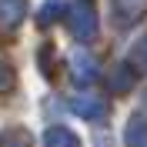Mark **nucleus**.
<instances>
[{
	"label": "nucleus",
	"mask_w": 147,
	"mask_h": 147,
	"mask_svg": "<svg viewBox=\"0 0 147 147\" xmlns=\"http://www.w3.org/2000/svg\"><path fill=\"white\" fill-rule=\"evenodd\" d=\"M67 27L77 40H94L97 37V10H94L90 0H77L70 10H67Z\"/></svg>",
	"instance_id": "nucleus-1"
},
{
	"label": "nucleus",
	"mask_w": 147,
	"mask_h": 147,
	"mask_svg": "<svg viewBox=\"0 0 147 147\" xmlns=\"http://www.w3.org/2000/svg\"><path fill=\"white\" fill-rule=\"evenodd\" d=\"M70 77L77 84H94L97 80V60L87 50H74L70 54Z\"/></svg>",
	"instance_id": "nucleus-2"
},
{
	"label": "nucleus",
	"mask_w": 147,
	"mask_h": 147,
	"mask_svg": "<svg viewBox=\"0 0 147 147\" xmlns=\"http://www.w3.org/2000/svg\"><path fill=\"white\" fill-rule=\"evenodd\" d=\"M70 110L77 114V117L100 120L104 114H107V104H104L100 97H74V100H70Z\"/></svg>",
	"instance_id": "nucleus-3"
},
{
	"label": "nucleus",
	"mask_w": 147,
	"mask_h": 147,
	"mask_svg": "<svg viewBox=\"0 0 147 147\" xmlns=\"http://www.w3.org/2000/svg\"><path fill=\"white\" fill-rule=\"evenodd\" d=\"M27 17V0H0V20L7 27H17Z\"/></svg>",
	"instance_id": "nucleus-4"
},
{
	"label": "nucleus",
	"mask_w": 147,
	"mask_h": 147,
	"mask_svg": "<svg viewBox=\"0 0 147 147\" xmlns=\"http://www.w3.org/2000/svg\"><path fill=\"white\" fill-rule=\"evenodd\" d=\"M44 147H80V140L70 127H50L44 134Z\"/></svg>",
	"instance_id": "nucleus-5"
},
{
	"label": "nucleus",
	"mask_w": 147,
	"mask_h": 147,
	"mask_svg": "<svg viewBox=\"0 0 147 147\" xmlns=\"http://www.w3.org/2000/svg\"><path fill=\"white\" fill-rule=\"evenodd\" d=\"M124 140H127L130 147H147V117H130L127 130H124Z\"/></svg>",
	"instance_id": "nucleus-6"
},
{
	"label": "nucleus",
	"mask_w": 147,
	"mask_h": 147,
	"mask_svg": "<svg viewBox=\"0 0 147 147\" xmlns=\"http://www.w3.org/2000/svg\"><path fill=\"white\" fill-rule=\"evenodd\" d=\"M134 80H137V70H130L127 64H120V67H114V70H110V90H114V94L130 90V87H134Z\"/></svg>",
	"instance_id": "nucleus-7"
},
{
	"label": "nucleus",
	"mask_w": 147,
	"mask_h": 147,
	"mask_svg": "<svg viewBox=\"0 0 147 147\" xmlns=\"http://www.w3.org/2000/svg\"><path fill=\"white\" fill-rule=\"evenodd\" d=\"M60 13H64V3H60V0H47L44 7H40V13H37V24L47 27V24H54Z\"/></svg>",
	"instance_id": "nucleus-8"
},
{
	"label": "nucleus",
	"mask_w": 147,
	"mask_h": 147,
	"mask_svg": "<svg viewBox=\"0 0 147 147\" xmlns=\"http://www.w3.org/2000/svg\"><path fill=\"white\" fill-rule=\"evenodd\" d=\"M147 7V0H117V13L124 20H130V17H137L140 10Z\"/></svg>",
	"instance_id": "nucleus-9"
},
{
	"label": "nucleus",
	"mask_w": 147,
	"mask_h": 147,
	"mask_svg": "<svg viewBox=\"0 0 147 147\" xmlns=\"http://www.w3.org/2000/svg\"><path fill=\"white\" fill-rule=\"evenodd\" d=\"M0 147H30V140L24 137V130H3L0 134Z\"/></svg>",
	"instance_id": "nucleus-10"
},
{
	"label": "nucleus",
	"mask_w": 147,
	"mask_h": 147,
	"mask_svg": "<svg viewBox=\"0 0 147 147\" xmlns=\"http://www.w3.org/2000/svg\"><path fill=\"white\" fill-rule=\"evenodd\" d=\"M134 64L140 67V70L147 74V34L137 40V47H134Z\"/></svg>",
	"instance_id": "nucleus-11"
}]
</instances>
